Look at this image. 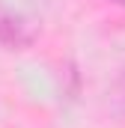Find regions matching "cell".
Listing matches in <instances>:
<instances>
[{"label":"cell","instance_id":"6da1fadb","mask_svg":"<svg viewBox=\"0 0 125 128\" xmlns=\"http://www.w3.org/2000/svg\"><path fill=\"white\" fill-rule=\"evenodd\" d=\"M39 39V24L21 12L0 6V51H27Z\"/></svg>","mask_w":125,"mask_h":128},{"label":"cell","instance_id":"7a4b0ae2","mask_svg":"<svg viewBox=\"0 0 125 128\" xmlns=\"http://www.w3.org/2000/svg\"><path fill=\"white\" fill-rule=\"evenodd\" d=\"M104 104H107V110H110L113 119H122L125 122V68L110 80V86L104 92Z\"/></svg>","mask_w":125,"mask_h":128},{"label":"cell","instance_id":"3957f363","mask_svg":"<svg viewBox=\"0 0 125 128\" xmlns=\"http://www.w3.org/2000/svg\"><path fill=\"white\" fill-rule=\"evenodd\" d=\"M104 3H110V6H119V9H125V0H104Z\"/></svg>","mask_w":125,"mask_h":128}]
</instances>
